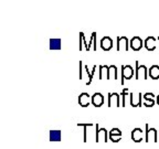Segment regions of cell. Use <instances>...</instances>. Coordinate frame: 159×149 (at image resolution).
I'll return each mask as SVG.
<instances>
[{"label": "cell", "instance_id": "1", "mask_svg": "<svg viewBox=\"0 0 159 149\" xmlns=\"http://www.w3.org/2000/svg\"><path fill=\"white\" fill-rule=\"evenodd\" d=\"M148 69L146 65H140L138 61L135 62V79H148Z\"/></svg>", "mask_w": 159, "mask_h": 149}, {"label": "cell", "instance_id": "2", "mask_svg": "<svg viewBox=\"0 0 159 149\" xmlns=\"http://www.w3.org/2000/svg\"><path fill=\"white\" fill-rule=\"evenodd\" d=\"M96 127V137H95V142H108L109 134L105 128H99L98 123L95 125Z\"/></svg>", "mask_w": 159, "mask_h": 149}, {"label": "cell", "instance_id": "3", "mask_svg": "<svg viewBox=\"0 0 159 149\" xmlns=\"http://www.w3.org/2000/svg\"><path fill=\"white\" fill-rule=\"evenodd\" d=\"M145 142H158V133H157L156 128H149V125L146 124V138H145Z\"/></svg>", "mask_w": 159, "mask_h": 149}, {"label": "cell", "instance_id": "4", "mask_svg": "<svg viewBox=\"0 0 159 149\" xmlns=\"http://www.w3.org/2000/svg\"><path fill=\"white\" fill-rule=\"evenodd\" d=\"M135 76V70L132 65H122V85H124V79H130Z\"/></svg>", "mask_w": 159, "mask_h": 149}, {"label": "cell", "instance_id": "5", "mask_svg": "<svg viewBox=\"0 0 159 149\" xmlns=\"http://www.w3.org/2000/svg\"><path fill=\"white\" fill-rule=\"evenodd\" d=\"M117 51H128L129 50V40L127 37H117Z\"/></svg>", "mask_w": 159, "mask_h": 149}, {"label": "cell", "instance_id": "6", "mask_svg": "<svg viewBox=\"0 0 159 149\" xmlns=\"http://www.w3.org/2000/svg\"><path fill=\"white\" fill-rule=\"evenodd\" d=\"M129 47L133 51H140L142 47H144V41L142 40V38L139 37H133L132 40L129 41Z\"/></svg>", "mask_w": 159, "mask_h": 149}, {"label": "cell", "instance_id": "7", "mask_svg": "<svg viewBox=\"0 0 159 149\" xmlns=\"http://www.w3.org/2000/svg\"><path fill=\"white\" fill-rule=\"evenodd\" d=\"M107 106L108 107L122 106V104H120V96H119L117 93H108V102H107Z\"/></svg>", "mask_w": 159, "mask_h": 149}, {"label": "cell", "instance_id": "8", "mask_svg": "<svg viewBox=\"0 0 159 149\" xmlns=\"http://www.w3.org/2000/svg\"><path fill=\"white\" fill-rule=\"evenodd\" d=\"M92 103V97L89 96V93H81L79 96V104L81 107H89V105Z\"/></svg>", "mask_w": 159, "mask_h": 149}, {"label": "cell", "instance_id": "9", "mask_svg": "<svg viewBox=\"0 0 159 149\" xmlns=\"http://www.w3.org/2000/svg\"><path fill=\"white\" fill-rule=\"evenodd\" d=\"M99 44H101L102 50H104V51H111V50H112V47H113V45H114V43H113L112 38L103 37L102 39H101V42H99Z\"/></svg>", "mask_w": 159, "mask_h": 149}, {"label": "cell", "instance_id": "10", "mask_svg": "<svg viewBox=\"0 0 159 149\" xmlns=\"http://www.w3.org/2000/svg\"><path fill=\"white\" fill-rule=\"evenodd\" d=\"M104 96H103L102 93H94L92 96V105L95 107H101L103 104H104Z\"/></svg>", "mask_w": 159, "mask_h": 149}, {"label": "cell", "instance_id": "11", "mask_svg": "<svg viewBox=\"0 0 159 149\" xmlns=\"http://www.w3.org/2000/svg\"><path fill=\"white\" fill-rule=\"evenodd\" d=\"M142 93H138L137 97L135 96V93H129V98H130V105L132 107H138V106H142Z\"/></svg>", "mask_w": 159, "mask_h": 149}, {"label": "cell", "instance_id": "12", "mask_svg": "<svg viewBox=\"0 0 159 149\" xmlns=\"http://www.w3.org/2000/svg\"><path fill=\"white\" fill-rule=\"evenodd\" d=\"M109 139L113 142H118L122 139V132L119 128H112V130L109 132Z\"/></svg>", "mask_w": 159, "mask_h": 149}, {"label": "cell", "instance_id": "13", "mask_svg": "<svg viewBox=\"0 0 159 149\" xmlns=\"http://www.w3.org/2000/svg\"><path fill=\"white\" fill-rule=\"evenodd\" d=\"M132 139L134 142H142L143 140V129L142 128H138V127H136V128L133 129L132 132Z\"/></svg>", "mask_w": 159, "mask_h": 149}, {"label": "cell", "instance_id": "14", "mask_svg": "<svg viewBox=\"0 0 159 149\" xmlns=\"http://www.w3.org/2000/svg\"><path fill=\"white\" fill-rule=\"evenodd\" d=\"M144 45L148 51H155L156 50V39L154 37H148L144 41Z\"/></svg>", "mask_w": 159, "mask_h": 149}, {"label": "cell", "instance_id": "15", "mask_svg": "<svg viewBox=\"0 0 159 149\" xmlns=\"http://www.w3.org/2000/svg\"><path fill=\"white\" fill-rule=\"evenodd\" d=\"M148 75L152 79H159V65H152L150 69L148 70Z\"/></svg>", "mask_w": 159, "mask_h": 149}, {"label": "cell", "instance_id": "16", "mask_svg": "<svg viewBox=\"0 0 159 149\" xmlns=\"http://www.w3.org/2000/svg\"><path fill=\"white\" fill-rule=\"evenodd\" d=\"M117 79V67L116 65H109L108 70H107V77L106 79Z\"/></svg>", "mask_w": 159, "mask_h": 149}, {"label": "cell", "instance_id": "17", "mask_svg": "<svg viewBox=\"0 0 159 149\" xmlns=\"http://www.w3.org/2000/svg\"><path fill=\"white\" fill-rule=\"evenodd\" d=\"M62 133L60 130H50V142H61Z\"/></svg>", "mask_w": 159, "mask_h": 149}, {"label": "cell", "instance_id": "18", "mask_svg": "<svg viewBox=\"0 0 159 149\" xmlns=\"http://www.w3.org/2000/svg\"><path fill=\"white\" fill-rule=\"evenodd\" d=\"M62 49V41L61 39L50 40V50H61Z\"/></svg>", "mask_w": 159, "mask_h": 149}, {"label": "cell", "instance_id": "19", "mask_svg": "<svg viewBox=\"0 0 159 149\" xmlns=\"http://www.w3.org/2000/svg\"><path fill=\"white\" fill-rule=\"evenodd\" d=\"M96 65H94L93 66V70L92 71H89V66L87 65H84V70H85V72H86V74H87V76H89V81L86 82V85L89 86V85H91V83H92V81H93V76H94V74H95V71H96Z\"/></svg>", "mask_w": 159, "mask_h": 149}, {"label": "cell", "instance_id": "20", "mask_svg": "<svg viewBox=\"0 0 159 149\" xmlns=\"http://www.w3.org/2000/svg\"><path fill=\"white\" fill-rule=\"evenodd\" d=\"M83 47L86 50L87 52L89 51V43L86 42V40H85V34L83 32H80V51H82Z\"/></svg>", "mask_w": 159, "mask_h": 149}, {"label": "cell", "instance_id": "21", "mask_svg": "<svg viewBox=\"0 0 159 149\" xmlns=\"http://www.w3.org/2000/svg\"><path fill=\"white\" fill-rule=\"evenodd\" d=\"M96 32H93L91 38H89V49H93V51H96L97 50V41H96Z\"/></svg>", "mask_w": 159, "mask_h": 149}, {"label": "cell", "instance_id": "22", "mask_svg": "<svg viewBox=\"0 0 159 149\" xmlns=\"http://www.w3.org/2000/svg\"><path fill=\"white\" fill-rule=\"evenodd\" d=\"M94 126L93 123H86V124H82V123H79L77 127H83L84 128V136H83V142H87V127H92Z\"/></svg>", "mask_w": 159, "mask_h": 149}, {"label": "cell", "instance_id": "23", "mask_svg": "<svg viewBox=\"0 0 159 149\" xmlns=\"http://www.w3.org/2000/svg\"><path fill=\"white\" fill-rule=\"evenodd\" d=\"M99 69V79H103L104 76L107 77V70H108V65H99L98 66Z\"/></svg>", "mask_w": 159, "mask_h": 149}, {"label": "cell", "instance_id": "24", "mask_svg": "<svg viewBox=\"0 0 159 149\" xmlns=\"http://www.w3.org/2000/svg\"><path fill=\"white\" fill-rule=\"evenodd\" d=\"M127 96H129L128 87H124V89H123L122 93H120V98H122V106L123 107H125V99H126Z\"/></svg>", "mask_w": 159, "mask_h": 149}, {"label": "cell", "instance_id": "25", "mask_svg": "<svg viewBox=\"0 0 159 149\" xmlns=\"http://www.w3.org/2000/svg\"><path fill=\"white\" fill-rule=\"evenodd\" d=\"M156 104V99L155 98H144V105L145 107H152L154 105Z\"/></svg>", "mask_w": 159, "mask_h": 149}, {"label": "cell", "instance_id": "26", "mask_svg": "<svg viewBox=\"0 0 159 149\" xmlns=\"http://www.w3.org/2000/svg\"><path fill=\"white\" fill-rule=\"evenodd\" d=\"M143 98H155V95L152 93H145L143 95Z\"/></svg>", "mask_w": 159, "mask_h": 149}, {"label": "cell", "instance_id": "27", "mask_svg": "<svg viewBox=\"0 0 159 149\" xmlns=\"http://www.w3.org/2000/svg\"><path fill=\"white\" fill-rule=\"evenodd\" d=\"M82 67H83V63H82V61H80V79H83V76H82Z\"/></svg>", "mask_w": 159, "mask_h": 149}, {"label": "cell", "instance_id": "28", "mask_svg": "<svg viewBox=\"0 0 159 149\" xmlns=\"http://www.w3.org/2000/svg\"><path fill=\"white\" fill-rule=\"evenodd\" d=\"M156 103H157V104L159 105V94H158V95H157V96H156Z\"/></svg>", "mask_w": 159, "mask_h": 149}, {"label": "cell", "instance_id": "29", "mask_svg": "<svg viewBox=\"0 0 159 149\" xmlns=\"http://www.w3.org/2000/svg\"><path fill=\"white\" fill-rule=\"evenodd\" d=\"M158 41H159V37H158Z\"/></svg>", "mask_w": 159, "mask_h": 149}]
</instances>
